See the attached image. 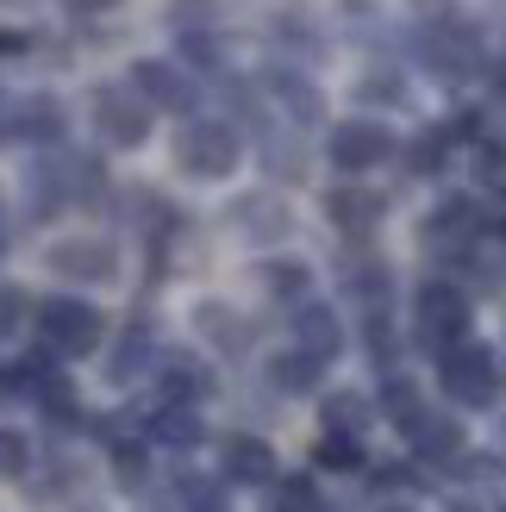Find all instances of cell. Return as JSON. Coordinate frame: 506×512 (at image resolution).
Wrapping results in <instances>:
<instances>
[{"mask_svg": "<svg viewBox=\"0 0 506 512\" xmlns=\"http://www.w3.org/2000/svg\"><path fill=\"white\" fill-rule=\"evenodd\" d=\"M444 150H450V132H425L413 150H407V163H413V175H432L438 163H444Z\"/></svg>", "mask_w": 506, "mask_h": 512, "instance_id": "obj_20", "label": "cell"}, {"mask_svg": "<svg viewBox=\"0 0 506 512\" xmlns=\"http://www.w3.org/2000/svg\"><path fill=\"white\" fill-rule=\"evenodd\" d=\"M294 338H300V356H313V363L338 356V344H344L332 306H300V313H294Z\"/></svg>", "mask_w": 506, "mask_h": 512, "instance_id": "obj_9", "label": "cell"}, {"mask_svg": "<svg viewBox=\"0 0 506 512\" xmlns=\"http://www.w3.org/2000/svg\"><path fill=\"white\" fill-rule=\"evenodd\" d=\"M94 113H100V132H107L113 144H144V132H150V119H144V107L132 94H119V88H107L94 100Z\"/></svg>", "mask_w": 506, "mask_h": 512, "instance_id": "obj_7", "label": "cell"}, {"mask_svg": "<svg viewBox=\"0 0 506 512\" xmlns=\"http://www.w3.org/2000/svg\"><path fill=\"white\" fill-rule=\"evenodd\" d=\"M350 294H357V300H388V263H357V269H350Z\"/></svg>", "mask_w": 506, "mask_h": 512, "instance_id": "obj_19", "label": "cell"}, {"mask_svg": "<svg viewBox=\"0 0 506 512\" xmlns=\"http://www.w3.org/2000/svg\"><path fill=\"white\" fill-rule=\"evenodd\" d=\"M38 325H44V338L57 344L63 356H82V350L100 344V313H94V306H82V300H50Z\"/></svg>", "mask_w": 506, "mask_h": 512, "instance_id": "obj_4", "label": "cell"}, {"mask_svg": "<svg viewBox=\"0 0 506 512\" xmlns=\"http://www.w3.org/2000/svg\"><path fill=\"white\" fill-rule=\"evenodd\" d=\"M244 232L250 238H275V232H288V207H275V200H244Z\"/></svg>", "mask_w": 506, "mask_h": 512, "instance_id": "obj_16", "label": "cell"}, {"mask_svg": "<svg viewBox=\"0 0 506 512\" xmlns=\"http://www.w3.org/2000/svg\"><path fill=\"white\" fill-rule=\"evenodd\" d=\"M269 381H275V388H288V394H307L313 388V381H319V363H313V356H275V363H269Z\"/></svg>", "mask_w": 506, "mask_h": 512, "instance_id": "obj_14", "label": "cell"}, {"mask_svg": "<svg viewBox=\"0 0 506 512\" xmlns=\"http://www.w3.org/2000/svg\"><path fill=\"white\" fill-rule=\"evenodd\" d=\"M438 381H444V394H450V400H463V406H488L494 388H500L494 356H488V350H475V344H450V350L438 356Z\"/></svg>", "mask_w": 506, "mask_h": 512, "instance_id": "obj_2", "label": "cell"}, {"mask_svg": "<svg viewBox=\"0 0 506 512\" xmlns=\"http://www.w3.org/2000/svg\"><path fill=\"white\" fill-rule=\"evenodd\" d=\"M325 213H332L344 232H369V225L382 219V194H369V188H332V194H325Z\"/></svg>", "mask_w": 506, "mask_h": 512, "instance_id": "obj_12", "label": "cell"}, {"mask_svg": "<svg viewBox=\"0 0 506 512\" xmlns=\"http://www.w3.org/2000/svg\"><path fill=\"white\" fill-rule=\"evenodd\" d=\"M475 232H482V219H475V207H469V200H444V207H438V219L425 225V244H438V250H463Z\"/></svg>", "mask_w": 506, "mask_h": 512, "instance_id": "obj_10", "label": "cell"}, {"mask_svg": "<svg viewBox=\"0 0 506 512\" xmlns=\"http://www.w3.org/2000/svg\"><path fill=\"white\" fill-rule=\"evenodd\" d=\"M325 425H332L338 438H357V431L369 425V406L357 394H332V400H325Z\"/></svg>", "mask_w": 506, "mask_h": 512, "instance_id": "obj_15", "label": "cell"}, {"mask_svg": "<svg viewBox=\"0 0 506 512\" xmlns=\"http://www.w3.org/2000/svg\"><path fill=\"white\" fill-rule=\"evenodd\" d=\"M25 463V444L13 438V431H0V469H19Z\"/></svg>", "mask_w": 506, "mask_h": 512, "instance_id": "obj_31", "label": "cell"}, {"mask_svg": "<svg viewBox=\"0 0 506 512\" xmlns=\"http://www.w3.org/2000/svg\"><path fill=\"white\" fill-rule=\"evenodd\" d=\"M475 182L506 200V144H482V150H475Z\"/></svg>", "mask_w": 506, "mask_h": 512, "instance_id": "obj_18", "label": "cell"}, {"mask_svg": "<svg viewBox=\"0 0 506 512\" xmlns=\"http://www.w3.org/2000/svg\"><path fill=\"white\" fill-rule=\"evenodd\" d=\"M50 269H57V275H88V281H107V275L119 269V256H113V244H100V238H69V244L50 250Z\"/></svg>", "mask_w": 506, "mask_h": 512, "instance_id": "obj_6", "label": "cell"}, {"mask_svg": "<svg viewBox=\"0 0 506 512\" xmlns=\"http://www.w3.org/2000/svg\"><path fill=\"white\" fill-rule=\"evenodd\" d=\"M407 431H413V444H419L425 456H457V450H463V438H457V425H450V419H432V413H419Z\"/></svg>", "mask_w": 506, "mask_h": 512, "instance_id": "obj_13", "label": "cell"}, {"mask_svg": "<svg viewBox=\"0 0 506 512\" xmlns=\"http://www.w3.org/2000/svg\"><path fill=\"white\" fill-rule=\"evenodd\" d=\"M394 150V138L382 132L375 119H344L338 132H332V163L338 169H350V175H363V169H375Z\"/></svg>", "mask_w": 506, "mask_h": 512, "instance_id": "obj_5", "label": "cell"}, {"mask_svg": "<svg viewBox=\"0 0 506 512\" xmlns=\"http://www.w3.org/2000/svg\"><path fill=\"white\" fill-rule=\"evenodd\" d=\"M263 281H269V294H300V288H307V263H269L263 269Z\"/></svg>", "mask_w": 506, "mask_h": 512, "instance_id": "obj_21", "label": "cell"}, {"mask_svg": "<svg viewBox=\"0 0 506 512\" xmlns=\"http://www.w3.org/2000/svg\"><path fill=\"white\" fill-rule=\"evenodd\" d=\"M288 512H319V494H313V481H288Z\"/></svg>", "mask_w": 506, "mask_h": 512, "instance_id": "obj_28", "label": "cell"}, {"mask_svg": "<svg viewBox=\"0 0 506 512\" xmlns=\"http://www.w3.org/2000/svg\"><path fill=\"white\" fill-rule=\"evenodd\" d=\"M382 406H388V413H394L400 425H413V419H419V394L407 388V381H388V394H382Z\"/></svg>", "mask_w": 506, "mask_h": 512, "instance_id": "obj_23", "label": "cell"}, {"mask_svg": "<svg viewBox=\"0 0 506 512\" xmlns=\"http://www.w3.org/2000/svg\"><path fill=\"white\" fill-rule=\"evenodd\" d=\"M132 82H138L144 100H157V107H169V113L194 107V82H188L182 69H169V63H138V69H132Z\"/></svg>", "mask_w": 506, "mask_h": 512, "instance_id": "obj_8", "label": "cell"}, {"mask_svg": "<svg viewBox=\"0 0 506 512\" xmlns=\"http://www.w3.org/2000/svg\"><path fill=\"white\" fill-rule=\"evenodd\" d=\"M57 107H50V100H32V107H25V132H32V138H57Z\"/></svg>", "mask_w": 506, "mask_h": 512, "instance_id": "obj_25", "label": "cell"}, {"mask_svg": "<svg viewBox=\"0 0 506 512\" xmlns=\"http://www.w3.org/2000/svg\"><path fill=\"white\" fill-rule=\"evenodd\" d=\"M144 356H150V331H132V338L119 344V356H113V375H132Z\"/></svg>", "mask_w": 506, "mask_h": 512, "instance_id": "obj_24", "label": "cell"}, {"mask_svg": "<svg viewBox=\"0 0 506 512\" xmlns=\"http://www.w3.org/2000/svg\"><path fill=\"white\" fill-rule=\"evenodd\" d=\"M19 313H25V294H13V288H0V338L19 325Z\"/></svg>", "mask_w": 506, "mask_h": 512, "instance_id": "obj_29", "label": "cell"}, {"mask_svg": "<svg viewBox=\"0 0 506 512\" xmlns=\"http://www.w3.org/2000/svg\"><path fill=\"white\" fill-rule=\"evenodd\" d=\"M200 325L213 331L219 350H244V319L238 313H225V306H200Z\"/></svg>", "mask_w": 506, "mask_h": 512, "instance_id": "obj_17", "label": "cell"}, {"mask_svg": "<svg viewBox=\"0 0 506 512\" xmlns=\"http://www.w3.org/2000/svg\"><path fill=\"white\" fill-rule=\"evenodd\" d=\"M175 163H182L188 175H200V182H219V175H232L238 163V132L219 119H194L182 138H175Z\"/></svg>", "mask_w": 506, "mask_h": 512, "instance_id": "obj_1", "label": "cell"}, {"mask_svg": "<svg viewBox=\"0 0 506 512\" xmlns=\"http://www.w3.org/2000/svg\"><path fill=\"white\" fill-rule=\"evenodd\" d=\"M225 475L232 481H275V456H269V444L263 438H225Z\"/></svg>", "mask_w": 506, "mask_h": 512, "instance_id": "obj_11", "label": "cell"}, {"mask_svg": "<svg viewBox=\"0 0 506 512\" xmlns=\"http://www.w3.org/2000/svg\"><path fill=\"white\" fill-rule=\"evenodd\" d=\"M157 438H169V444H194V438H200V419H194V413H175V406H169V413L157 419Z\"/></svg>", "mask_w": 506, "mask_h": 512, "instance_id": "obj_22", "label": "cell"}, {"mask_svg": "<svg viewBox=\"0 0 506 512\" xmlns=\"http://www.w3.org/2000/svg\"><path fill=\"white\" fill-rule=\"evenodd\" d=\"M463 331H469V300L450 281H425L419 288V338L444 356L450 344H463Z\"/></svg>", "mask_w": 506, "mask_h": 512, "instance_id": "obj_3", "label": "cell"}, {"mask_svg": "<svg viewBox=\"0 0 506 512\" xmlns=\"http://www.w3.org/2000/svg\"><path fill=\"white\" fill-rule=\"evenodd\" d=\"M319 463L325 469H357V438H325L319 444Z\"/></svg>", "mask_w": 506, "mask_h": 512, "instance_id": "obj_26", "label": "cell"}, {"mask_svg": "<svg viewBox=\"0 0 506 512\" xmlns=\"http://www.w3.org/2000/svg\"><path fill=\"white\" fill-rule=\"evenodd\" d=\"M182 394H200V375L182 363V369H169V400H182Z\"/></svg>", "mask_w": 506, "mask_h": 512, "instance_id": "obj_30", "label": "cell"}, {"mask_svg": "<svg viewBox=\"0 0 506 512\" xmlns=\"http://www.w3.org/2000/svg\"><path fill=\"white\" fill-rule=\"evenodd\" d=\"M357 94H363V100H388V107H394V100L407 94V88H400V75H369V82H363Z\"/></svg>", "mask_w": 506, "mask_h": 512, "instance_id": "obj_27", "label": "cell"}]
</instances>
